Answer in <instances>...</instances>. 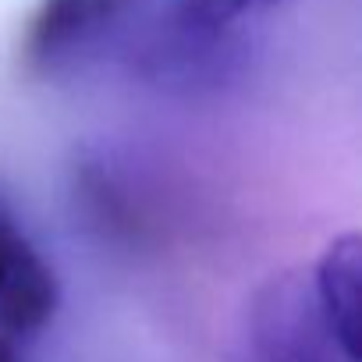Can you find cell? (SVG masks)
Segmentation results:
<instances>
[{
    "instance_id": "obj_1",
    "label": "cell",
    "mask_w": 362,
    "mask_h": 362,
    "mask_svg": "<svg viewBox=\"0 0 362 362\" xmlns=\"http://www.w3.org/2000/svg\"><path fill=\"white\" fill-rule=\"evenodd\" d=\"M295 0H160L117 64L139 86L203 100L245 86Z\"/></svg>"
},
{
    "instance_id": "obj_2",
    "label": "cell",
    "mask_w": 362,
    "mask_h": 362,
    "mask_svg": "<svg viewBox=\"0 0 362 362\" xmlns=\"http://www.w3.org/2000/svg\"><path fill=\"white\" fill-rule=\"evenodd\" d=\"M160 0H40L22 33V61L47 78H71L117 61Z\"/></svg>"
},
{
    "instance_id": "obj_3",
    "label": "cell",
    "mask_w": 362,
    "mask_h": 362,
    "mask_svg": "<svg viewBox=\"0 0 362 362\" xmlns=\"http://www.w3.org/2000/svg\"><path fill=\"white\" fill-rule=\"evenodd\" d=\"M245 362H351L327 334L309 281L277 277L270 281L249 320V351Z\"/></svg>"
},
{
    "instance_id": "obj_4",
    "label": "cell",
    "mask_w": 362,
    "mask_h": 362,
    "mask_svg": "<svg viewBox=\"0 0 362 362\" xmlns=\"http://www.w3.org/2000/svg\"><path fill=\"white\" fill-rule=\"evenodd\" d=\"M61 305V281L15 206L0 192V334L43 330Z\"/></svg>"
},
{
    "instance_id": "obj_5",
    "label": "cell",
    "mask_w": 362,
    "mask_h": 362,
    "mask_svg": "<svg viewBox=\"0 0 362 362\" xmlns=\"http://www.w3.org/2000/svg\"><path fill=\"white\" fill-rule=\"evenodd\" d=\"M309 295L327 327L337 341L344 358L362 362V242L355 231L337 235L316 259Z\"/></svg>"
},
{
    "instance_id": "obj_6",
    "label": "cell",
    "mask_w": 362,
    "mask_h": 362,
    "mask_svg": "<svg viewBox=\"0 0 362 362\" xmlns=\"http://www.w3.org/2000/svg\"><path fill=\"white\" fill-rule=\"evenodd\" d=\"M0 362H18L15 344H11V337H8V334H0Z\"/></svg>"
}]
</instances>
